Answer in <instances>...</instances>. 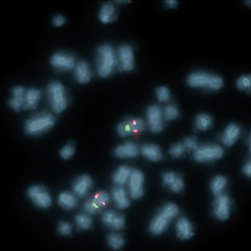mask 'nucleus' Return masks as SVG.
<instances>
[{"instance_id":"obj_15","label":"nucleus","mask_w":251,"mask_h":251,"mask_svg":"<svg viewBox=\"0 0 251 251\" xmlns=\"http://www.w3.org/2000/svg\"><path fill=\"white\" fill-rule=\"evenodd\" d=\"M94 185L92 178L88 175H82L76 177L72 185L73 192L77 198H84L89 194Z\"/></svg>"},{"instance_id":"obj_16","label":"nucleus","mask_w":251,"mask_h":251,"mask_svg":"<svg viewBox=\"0 0 251 251\" xmlns=\"http://www.w3.org/2000/svg\"><path fill=\"white\" fill-rule=\"evenodd\" d=\"M162 179L163 185L174 193H180L184 190L185 184L182 177L175 172L164 173Z\"/></svg>"},{"instance_id":"obj_25","label":"nucleus","mask_w":251,"mask_h":251,"mask_svg":"<svg viewBox=\"0 0 251 251\" xmlns=\"http://www.w3.org/2000/svg\"><path fill=\"white\" fill-rule=\"evenodd\" d=\"M42 92L39 89L31 88L26 90L24 106V110H35L41 99Z\"/></svg>"},{"instance_id":"obj_7","label":"nucleus","mask_w":251,"mask_h":251,"mask_svg":"<svg viewBox=\"0 0 251 251\" xmlns=\"http://www.w3.org/2000/svg\"><path fill=\"white\" fill-rule=\"evenodd\" d=\"M50 62L52 68L57 73L73 71L77 63L74 55L65 51L54 53L51 56Z\"/></svg>"},{"instance_id":"obj_24","label":"nucleus","mask_w":251,"mask_h":251,"mask_svg":"<svg viewBox=\"0 0 251 251\" xmlns=\"http://www.w3.org/2000/svg\"><path fill=\"white\" fill-rule=\"evenodd\" d=\"M132 169L126 165L118 167L112 175V181L116 186L124 187L128 184Z\"/></svg>"},{"instance_id":"obj_17","label":"nucleus","mask_w":251,"mask_h":251,"mask_svg":"<svg viewBox=\"0 0 251 251\" xmlns=\"http://www.w3.org/2000/svg\"><path fill=\"white\" fill-rule=\"evenodd\" d=\"M73 73L75 80L81 85L87 84L91 80L93 76V72L90 65L85 60L77 62Z\"/></svg>"},{"instance_id":"obj_13","label":"nucleus","mask_w":251,"mask_h":251,"mask_svg":"<svg viewBox=\"0 0 251 251\" xmlns=\"http://www.w3.org/2000/svg\"><path fill=\"white\" fill-rule=\"evenodd\" d=\"M145 177L143 173L137 169L132 170L128 183L129 195L135 200L143 197L144 194Z\"/></svg>"},{"instance_id":"obj_44","label":"nucleus","mask_w":251,"mask_h":251,"mask_svg":"<svg viewBox=\"0 0 251 251\" xmlns=\"http://www.w3.org/2000/svg\"><path fill=\"white\" fill-rule=\"evenodd\" d=\"M115 2L118 4H123L130 3V1H117Z\"/></svg>"},{"instance_id":"obj_31","label":"nucleus","mask_w":251,"mask_h":251,"mask_svg":"<svg viewBox=\"0 0 251 251\" xmlns=\"http://www.w3.org/2000/svg\"><path fill=\"white\" fill-rule=\"evenodd\" d=\"M76 227L79 231H86L90 229L93 224V221L90 215L85 213L77 214L75 218Z\"/></svg>"},{"instance_id":"obj_36","label":"nucleus","mask_w":251,"mask_h":251,"mask_svg":"<svg viewBox=\"0 0 251 251\" xmlns=\"http://www.w3.org/2000/svg\"><path fill=\"white\" fill-rule=\"evenodd\" d=\"M158 100L160 102H167L171 99V93L169 88L162 86L158 87L155 91Z\"/></svg>"},{"instance_id":"obj_18","label":"nucleus","mask_w":251,"mask_h":251,"mask_svg":"<svg viewBox=\"0 0 251 251\" xmlns=\"http://www.w3.org/2000/svg\"><path fill=\"white\" fill-rule=\"evenodd\" d=\"M242 129L238 124H229L220 137L222 143L226 148L231 147L241 135Z\"/></svg>"},{"instance_id":"obj_39","label":"nucleus","mask_w":251,"mask_h":251,"mask_svg":"<svg viewBox=\"0 0 251 251\" xmlns=\"http://www.w3.org/2000/svg\"><path fill=\"white\" fill-rule=\"evenodd\" d=\"M186 151L194 152L199 147L197 139L193 136L188 137L182 142Z\"/></svg>"},{"instance_id":"obj_1","label":"nucleus","mask_w":251,"mask_h":251,"mask_svg":"<svg viewBox=\"0 0 251 251\" xmlns=\"http://www.w3.org/2000/svg\"><path fill=\"white\" fill-rule=\"evenodd\" d=\"M56 121L52 113L45 110L39 111L25 120L23 125L24 131L28 136L39 137L52 130Z\"/></svg>"},{"instance_id":"obj_38","label":"nucleus","mask_w":251,"mask_h":251,"mask_svg":"<svg viewBox=\"0 0 251 251\" xmlns=\"http://www.w3.org/2000/svg\"><path fill=\"white\" fill-rule=\"evenodd\" d=\"M186 151L183 143L178 142L172 146L169 151V154L173 158L178 159L182 157Z\"/></svg>"},{"instance_id":"obj_33","label":"nucleus","mask_w":251,"mask_h":251,"mask_svg":"<svg viewBox=\"0 0 251 251\" xmlns=\"http://www.w3.org/2000/svg\"><path fill=\"white\" fill-rule=\"evenodd\" d=\"M162 110L164 119L166 121H174L177 119L180 114L178 107L174 103L167 104Z\"/></svg>"},{"instance_id":"obj_4","label":"nucleus","mask_w":251,"mask_h":251,"mask_svg":"<svg viewBox=\"0 0 251 251\" xmlns=\"http://www.w3.org/2000/svg\"><path fill=\"white\" fill-rule=\"evenodd\" d=\"M179 214V208L176 204L169 202L164 204L151 222V233L154 236L163 233Z\"/></svg>"},{"instance_id":"obj_11","label":"nucleus","mask_w":251,"mask_h":251,"mask_svg":"<svg viewBox=\"0 0 251 251\" xmlns=\"http://www.w3.org/2000/svg\"><path fill=\"white\" fill-rule=\"evenodd\" d=\"M146 123L140 118H127L118 124L117 131L122 137H127L143 132Z\"/></svg>"},{"instance_id":"obj_6","label":"nucleus","mask_w":251,"mask_h":251,"mask_svg":"<svg viewBox=\"0 0 251 251\" xmlns=\"http://www.w3.org/2000/svg\"><path fill=\"white\" fill-rule=\"evenodd\" d=\"M224 150L217 144L208 143L199 146L193 152L194 160L200 163L211 162L222 158Z\"/></svg>"},{"instance_id":"obj_42","label":"nucleus","mask_w":251,"mask_h":251,"mask_svg":"<svg viewBox=\"0 0 251 251\" xmlns=\"http://www.w3.org/2000/svg\"><path fill=\"white\" fill-rule=\"evenodd\" d=\"M242 171L243 174L250 177L251 175V163L250 161H247L243 166Z\"/></svg>"},{"instance_id":"obj_29","label":"nucleus","mask_w":251,"mask_h":251,"mask_svg":"<svg viewBox=\"0 0 251 251\" xmlns=\"http://www.w3.org/2000/svg\"><path fill=\"white\" fill-rule=\"evenodd\" d=\"M90 200L100 211L109 205L111 200V196L106 191H99L96 193Z\"/></svg>"},{"instance_id":"obj_43","label":"nucleus","mask_w":251,"mask_h":251,"mask_svg":"<svg viewBox=\"0 0 251 251\" xmlns=\"http://www.w3.org/2000/svg\"><path fill=\"white\" fill-rule=\"evenodd\" d=\"M164 2L167 7L170 9H176L178 6V2L176 0H169Z\"/></svg>"},{"instance_id":"obj_12","label":"nucleus","mask_w":251,"mask_h":251,"mask_svg":"<svg viewBox=\"0 0 251 251\" xmlns=\"http://www.w3.org/2000/svg\"><path fill=\"white\" fill-rule=\"evenodd\" d=\"M146 123L153 133L161 132L164 126L163 110L158 104H152L146 111Z\"/></svg>"},{"instance_id":"obj_21","label":"nucleus","mask_w":251,"mask_h":251,"mask_svg":"<svg viewBox=\"0 0 251 251\" xmlns=\"http://www.w3.org/2000/svg\"><path fill=\"white\" fill-rule=\"evenodd\" d=\"M26 90L23 86H16L11 91V98L8 105L14 112L18 113L24 109L25 95Z\"/></svg>"},{"instance_id":"obj_37","label":"nucleus","mask_w":251,"mask_h":251,"mask_svg":"<svg viewBox=\"0 0 251 251\" xmlns=\"http://www.w3.org/2000/svg\"><path fill=\"white\" fill-rule=\"evenodd\" d=\"M73 226L70 222L61 220L59 222L57 226V232L62 236H68L72 234Z\"/></svg>"},{"instance_id":"obj_34","label":"nucleus","mask_w":251,"mask_h":251,"mask_svg":"<svg viewBox=\"0 0 251 251\" xmlns=\"http://www.w3.org/2000/svg\"><path fill=\"white\" fill-rule=\"evenodd\" d=\"M237 88L243 92H251V75H244L240 76L236 81Z\"/></svg>"},{"instance_id":"obj_28","label":"nucleus","mask_w":251,"mask_h":251,"mask_svg":"<svg viewBox=\"0 0 251 251\" xmlns=\"http://www.w3.org/2000/svg\"><path fill=\"white\" fill-rule=\"evenodd\" d=\"M227 180L223 176H217L211 180L210 189L215 197L225 193L227 186Z\"/></svg>"},{"instance_id":"obj_2","label":"nucleus","mask_w":251,"mask_h":251,"mask_svg":"<svg viewBox=\"0 0 251 251\" xmlns=\"http://www.w3.org/2000/svg\"><path fill=\"white\" fill-rule=\"evenodd\" d=\"M95 63L100 77L107 78L111 76L118 69L116 50L108 44L100 46L96 51Z\"/></svg>"},{"instance_id":"obj_3","label":"nucleus","mask_w":251,"mask_h":251,"mask_svg":"<svg viewBox=\"0 0 251 251\" xmlns=\"http://www.w3.org/2000/svg\"><path fill=\"white\" fill-rule=\"evenodd\" d=\"M46 95L53 113L59 114L68 108L70 102L68 91L61 81L57 80L50 81L47 87Z\"/></svg>"},{"instance_id":"obj_27","label":"nucleus","mask_w":251,"mask_h":251,"mask_svg":"<svg viewBox=\"0 0 251 251\" xmlns=\"http://www.w3.org/2000/svg\"><path fill=\"white\" fill-rule=\"evenodd\" d=\"M57 202L61 207L67 211L74 210L78 205L77 197L69 191L61 193L58 196Z\"/></svg>"},{"instance_id":"obj_22","label":"nucleus","mask_w":251,"mask_h":251,"mask_svg":"<svg viewBox=\"0 0 251 251\" xmlns=\"http://www.w3.org/2000/svg\"><path fill=\"white\" fill-rule=\"evenodd\" d=\"M111 199L120 210H124L130 205V200L126 190L123 187L115 186L111 191Z\"/></svg>"},{"instance_id":"obj_41","label":"nucleus","mask_w":251,"mask_h":251,"mask_svg":"<svg viewBox=\"0 0 251 251\" xmlns=\"http://www.w3.org/2000/svg\"><path fill=\"white\" fill-rule=\"evenodd\" d=\"M66 23V18L61 15L55 16L52 19V24L56 27H60Z\"/></svg>"},{"instance_id":"obj_32","label":"nucleus","mask_w":251,"mask_h":251,"mask_svg":"<svg viewBox=\"0 0 251 251\" xmlns=\"http://www.w3.org/2000/svg\"><path fill=\"white\" fill-rule=\"evenodd\" d=\"M107 240L110 248L115 251L121 249L125 243L123 236L117 233L109 234L107 237Z\"/></svg>"},{"instance_id":"obj_23","label":"nucleus","mask_w":251,"mask_h":251,"mask_svg":"<svg viewBox=\"0 0 251 251\" xmlns=\"http://www.w3.org/2000/svg\"><path fill=\"white\" fill-rule=\"evenodd\" d=\"M117 17L116 7L113 3L107 2L101 6L99 13V18L102 24H111L116 21Z\"/></svg>"},{"instance_id":"obj_10","label":"nucleus","mask_w":251,"mask_h":251,"mask_svg":"<svg viewBox=\"0 0 251 251\" xmlns=\"http://www.w3.org/2000/svg\"><path fill=\"white\" fill-rule=\"evenodd\" d=\"M215 197L212 206L213 215L218 220L226 221L232 210V201L225 193Z\"/></svg>"},{"instance_id":"obj_8","label":"nucleus","mask_w":251,"mask_h":251,"mask_svg":"<svg viewBox=\"0 0 251 251\" xmlns=\"http://www.w3.org/2000/svg\"><path fill=\"white\" fill-rule=\"evenodd\" d=\"M118 70L121 72H130L135 67L133 48L128 44L122 45L116 50Z\"/></svg>"},{"instance_id":"obj_35","label":"nucleus","mask_w":251,"mask_h":251,"mask_svg":"<svg viewBox=\"0 0 251 251\" xmlns=\"http://www.w3.org/2000/svg\"><path fill=\"white\" fill-rule=\"evenodd\" d=\"M75 151V143L73 141H70L61 149L59 155L63 159L69 160L74 156Z\"/></svg>"},{"instance_id":"obj_40","label":"nucleus","mask_w":251,"mask_h":251,"mask_svg":"<svg viewBox=\"0 0 251 251\" xmlns=\"http://www.w3.org/2000/svg\"><path fill=\"white\" fill-rule=\"evenodd\" d=\"M82 208L84 213L90 216L95 215L100 212L90 199L83 203Z\"/></svg>"},{"instance_id":"obj_19","label":"nucleus","mask_w":251,"mask_h":251,"mask_svg":"<svg viewBox=\"0 0 251 251\" xmlns=\"http://www.w3.org/2000/svg\"><path fill=\"white\" fill-rule=\"evenodd\" d=\"M140 152L138 145L130 141L118 146L114 152L116 157L124 159L134 158L139 155Z\"/></svg>"},{"instance_id":"obj_5","label":"nucleus","mask_w":251,"mask_h":251,"mask_svg":"<svg viewBox=\"0 0 251 251\" xmlns=\"http://www.w3.org/2000/svg\"><path fill=\"white\" fill-rule=\"evenodd\" d=\"M188 86L193 88L204 89L212 91L220 90L224 85V81L219 75L198 71L192 73L187 78Z\"/></svg>"},{"instance_id":"obj_14","label":"nucleus","mask_w":251,"mask_h":251,"mask_svg":"<svg viewBox=\"0 0 251 251\" xmlns=\"http://www.w3.org/2000/svg\"><path fill=\"white\" fill-rule=\"evenodd\" d=\"M101 218L103 225L113 231H120L125 227L126 220L124 216L113 210L104 211Z\"/></svg>"},{"instance_id":"obj_20","label":"nucleus","mask_w":251,"mask_h":251,"mask_svg":"<svg viewBox=\"0 0 251 251\" xmlns=\"http://www.w3.org/2000/svg\"><path fill=\"white\" fill-rule=\"evenodd\" d=\"M177 237L183 240L190 239L194 235V227L192 223L186 217H179L176 223Z\"/></svg>"},{"instance_id":"obj_30","label":"nucleus","mask_w":251,"mask_h":251,"mask_svg":"<svg viewBox=\"0 0 251 251\" xmlns=\"http://www.w3.org/2000/svg\"><path fill=\"white\" fill-rule=\"evenodd\" d=\"M213 125V119L208 114L201 113L198 114L195 120L196 128L201 131H205L211 128Z\"/></svg>"},{"instance_id":"obj_9","label":"nucleus","mask_w":251,"mask_h":251,"mask_svg":"<svg viewBox=\"0 0 251 251\" xmlns=\"http://www.w3.org/2000/svg\"><path fill=\"white\" fill-rule=\"evenodd\" d=\"M27 196L32 203L40 208L47 209L52 204L51 197L45 186L34 185L30 186L27 191Z\"/></svg>"},{"instance_id":"obj_26","label":"nucleus","mask_w":251,"mask_h":251,"mask_svg":"<svg viewBox=\"0 0 251 251\" xmlns=\"http://www.w3.org/2000/svg\"><path fill=\"white\" fill-rule=\"evenodd\" d=\"M140 151L142 155L146 159L152 162L159 161L163 157L159 146L154 144H144L141 146Z\"/></svg>"}]
</instances>
